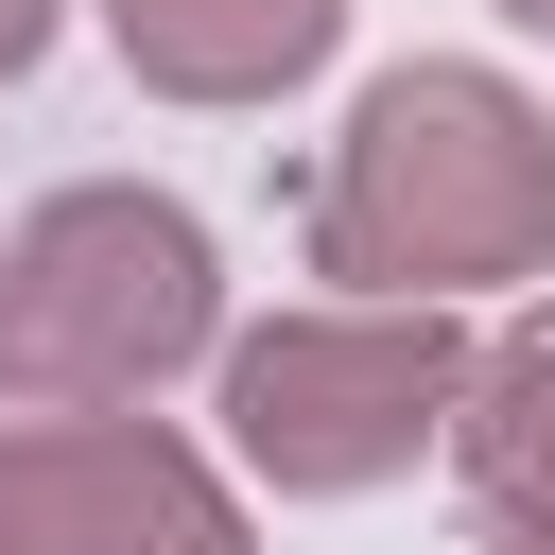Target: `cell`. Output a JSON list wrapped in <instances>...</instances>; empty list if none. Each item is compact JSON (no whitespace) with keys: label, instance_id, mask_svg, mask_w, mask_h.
<instances>
[{"label":"cell","instance_id":"1","mask_svg":"<svg viewBox=\"0 0 555 555\" xmlns=\"http://www.w3.org/2000/svg\"><path fill=\"white\" fill-rule=\"evenodd\" d=\"M538 260H555V121L468 52L382 69L312 173V278H347L382 312H468Z\"/></svg>","mask_w":555,"mask_h":555},{"label":"cell","instance_id":"2","mask_svg":"<svg viewBox=\"0 0 555 555\" xmlns=\"http://www.w3.org/2000/svg\"><path fill=\"white\" fill-rule=\"evenodd\" d=\"M225 364V260L173 191H52L0 225V399L17 416H156V382Z\"/></svg>","mask_w":555,"mask_h":555},{"label":"cell","instance_id":"3","mask_svg":"<svg viewBox=\"0 0 555 555\" xmlns=\"http://www.w3.org/2000/svg\"><path fill=\"white\" fill-rule=\"evenodd\" d=\"M451 399H468V330H451V312H382V295L278 312V330H243L225 382H208L225 468L278 486V503H364V486H399L416 451H451Z\"/></svg>","mask_w":555,"mask_h":555},{"label":"cell","instance_id":"4","mask_svg":"<svg viewBox=\"0 0 555 555\" xmlns=\"http://www.w3.org/2000/svg\"><path fill=\"white\" fill-rule=\"evenodd\" d=\"M0 555H260V538H243V486L191 434L0 399Z\"/></svg>","mask_w":555,"mask_h":555},{"label":"cell","instance_id":"5","mask_svg":"<svg viewBox=\"0 0 555 555\" xmlns=\"http://www.w3.org/2000/svg\"><path fill=\"white\" fill-rule=\"evenodd\" d=\"M104 35L156 104H278L330 69L347 0H104Z\"/></svg>","mask_w":555,"mask_h":555},{"label":"cell","instance_id":"6","mask_svg":"<svg viewBox=\"0 0 555 555\" xmlns=\"http://www.w3.org/2000/svg\"><path fill=\"white\" fill-rule=\"evenodd\" d=\"M451 468L486 520H555V295L503 312L468 347V399H451Z\"/></svg>","mask_w":555,"mask_h":555},{"label":"cell","instance_id":"7","mask_svg":"<svg viewBox=\"0 0 555 555\" xmlns=\"http://www.w3.org/2000/svg\"><path fill=\"white\" fill-rule=\"evenodd\" d=\"M52 17H69V0H0V87H17L35 52H52Z\"/></svg>","mask_w":555,"mask_h":555},{"label":"cell","instance_id":"8","mask_svg":"<svg viewBox=\"0 0 555 555\" xmlns=\"http://www.w3.org/2000/svg\"><path fill=\"white\" fill-rule=\"evenodd\" d=\"M503 555H555V520H503Z\"/></svg>","mask_w":555,"mask_h":555},{"label":"cell","instance_id":"9","mask_svg":"<svg viewBox=\"0 0 555 555\" xmlns=\"http://www.w3.org/2000/svg\"><path fill=\"white\" fill-rule=\"evenodd\" d=\"M503 17H520V35H555V0H503Z\"/></svg>","mask_w":555,"mask_h":555}]
</instances>
